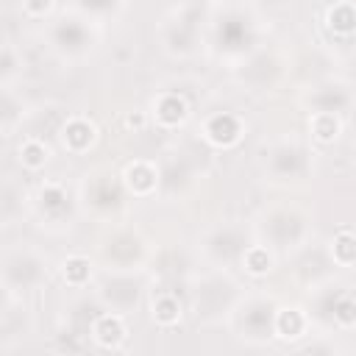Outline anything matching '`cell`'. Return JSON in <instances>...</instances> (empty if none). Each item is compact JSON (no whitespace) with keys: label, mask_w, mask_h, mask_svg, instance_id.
I'll return each mask as SVG.
<instances>
[{"label":"cell","mask_w":356,"mask_h":356,"mask_svg":"<svg viewBox=\"0 0 356 356\" xmlns=\"http://www.w3.org/2000/svg\"><path fill=\"white\" fill-rule=\"evenodd\" d=\"M239 134H242V125H239V120L234 114H217V117H211L206 122V136L214 145L228 147V145H234L239 139Z\"/></svg>","instance_id":"1"},{"label":"cell","mask_w":356,"mask_h":356,"mask_svg":"<svg viewBox=\"0 0 356 356\" xmlns=\"http://www.w3.org/2000/svg\"><path fill=\"white\" fill-rule=\"evenodd\" d=\"M64 145L67 147H72V150H86L92 142H95V125L89 122V120H81V117H75V120H70L67 125H64Z\"/></svg>","instance_id":"2"},{"label":"cell","mask_w":356,"mask_h":356,"mask_svg":"<svg viewBox=\"0 0 356 356\" xmlns=\"http://www.w3.org/2000/svg\"><path fill=\"white\" fill-rule=\"evenodd\" d=\"M95 339L103 345V348H117L122 339H125V325L117 314H103L97 323H95Z\"/></svg>","instance_id":"3"},{"label":"cell","mask_w":356,"mask_h":356,"mask_svg":"<svg viewBox=\"0 0 356 356\" xmlns=\"http://www.w3.org/2000/svg\"><path fill=\"white\" fill-rule=\"evenodd\" d=\"M125 184L136 192V195H147L153 186H156V172L150 164L145 161H134L128 170H125Z\"/></svg>","instance_id":"4"},{"label":"cell","mask_w":356,"mask_h":356,"mask_svg":"<svg viewBox=\"0 0 356 356\" xmlns=\"http://www.w3.org/2000/svg\"><path fill=\"white\" fill-rule=\"evenodd\" d=\"M156 114L164 125H178L186 117V103L178 95H161L156 103Z\"/></svg>","instance_id":"5"},{"label":"cell","mask_w":356,"mask_h":356,"mask_svg":"<svg viewBox=\"0 0 356 356\" xmlns=\"http://www.w3.org/2000/svg\"><path fill=\"white\" fill-rule=\"evenodd\" d=\"M275 328L281 337H300L306 328V317L298 309H281L275 317Z\"/></svg>","instance_id":"6"},{"label":"cell","mask_w":356,"mask_h":356,"mask_svg":"<svg viewBox=\"0 0 356 356\" xmlns=\"http://www.w3.org/2000/svg\"><path fill=\"white\" fill-rule=\"evenodd\" d=\"M328 25L337 31V33H350L356 31V8L348 6V3H339L328 11Z\"/></svg>","instance_id":"7"},{"label":"cell","mask_w":356,"mask_h":356,"mask_svg":"<svg viewBox=\"0 0 356 356\" xmlns=\"http://www.w3.org/2000/svg\"><path fill=\"white\" fill-rule=\"evenodd\" d=\"M312 134L320 139V142H334L337 134H339V120L328 111H320L312 117Z\"/></svg>","instance_id":"8"},{"label":"cell","mask_w":356,"mask_h":356,"mask_svg":"<svg viewBox=\"0 0 356 356\" xmlns=\"http://www.w3.org/2000/svg\"><path fill=\"white\" fill-rule=\"evenodd\" d=\"M331 253L339 264H353L356 261V234H350V231L337 234L334 245H331Z\"/></svg>","instance_id":"9"},{"label":"cell","mask_w":356,"mask_h":356,"mask_svg":"<svg viewBox=\"0 0 356 356\" xmlns=\"http://www.w3.org/2000/svg\"><path fill=\"white\" fill-rule=\"evenodd\" d=\"M19 161H22L28 170H39V167H44V161H47V147H44L39 139H28V142L19 147Z\"/></svg>","instance_id":"10"},{"label":"cell","mask_w":356,"mask_h":356,"mask_svg":"<svg viewBox=\"0 0 356 356\" xmlns=\"http://www.w3.org/2000/svg\"><path fill=\"white\" fill-rule=\"evenodd\" d=\"M153 317H156V323H161V325H172V323H178V317H181V306H178V300H175L172 295H161V298L153 303Z\"/></svg>","instance_id":"11"},{"label":"cell","mask_w":356,"mask_h":356,"mask_svg":"<svg viewBox=\"0 0 356 356\" xmlns=\"http://www.w3.org/2000/svg\"><path fill=\"white\" fill-rule=\"evenodd\" d=\"M89 261L83 259V256H70L67 261H64V281L67 284H83L86 278H89Z\"/></svg>","instance_id":"12"},{"label":"cell","mask_w":356,"mask_h":356,"mask_svg":"<svg viewBox=\"0 0 356 356\" xmlns=\"http://www.w3.org/2000/svg\"><path fill=\"white\" fill-rule=\"evenodd\" d=\"M270 264H273V259H270V253H267L264 248H250V250L245 253V267H248V273H253V275H264V273L270 270Z\"/></svg>","instance_id":"13"},{"label":"cell","mask_w":356,"mask_h":356,"mask_svg":"<svg viewBox=\"0 0 356 356\" xmlns=\"http://www.w3.org/2000/svg\"><path fill=\"white\" fill-rule=\"evenodd\" d=\"M334 317H337V320H339L342 325H356V300H353V298L342 300V303L337 306Z\"/></svg>","instance_id":"14"},{"label":"cell","mask_w":356,"mask_h":356,"mask_svg":"<svg viewBox=\"0 0 356 356\" xmlns=\"http://www.w3.org/2000/svg\"><path fill=\"white\" fill-rule=\"evenodd\" d=\"M22 3H25V11L33 14V17H42L53 8V0H22Z\"/></svg>","instance_id":"15"},{"label":"cell","mask_w":356,"mask_h":356,"mask_svg":"<svg viewBox=\"0 0 356 356\" xmlns=\"http://www.w3.org/2000/svg\"><path fill=\"white\" fill-rule=\"evenodd\" d=\"M42 197H44L50 206H56V203H61V200H64V192H61L58 186H53V184H50V186H44V189H42Z\"/></svg>","instance_id":"16"},{"label":"cell","mask_w":356,"mask_h":356,"mask_svg":"<svg viewBox=\"0 0 356 356\" xmlns=\"http://www.w3.org/2000/svg\"><path fill=\"white\" fill-rule=\"evenodd\" d=\"M125 125L134 128V131H139V128L145 125V114H142V111H131V114L125 117Z\"/></svg>","instance_id":"17"}]
</instances>
